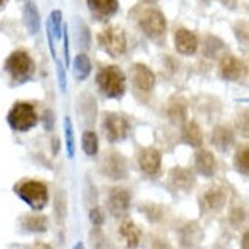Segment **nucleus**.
Listing matches in <instances>:
<instances>
[{
    "label": "nucleus",
    "instance_id": "nucleus-1",
    "mask_svg": "<svg viewBox=\"0 0 249 249\" xmlns=\"http://www.w3.org/2000/svg\"><path fill=\"white\" fill-rule=\"evenodd\" d=\"M97 85L108 99H120L126 91V75L119 66H107L97 74Z\"/></svg>",
    "mask_w": 249,
    "mask_h": 249
},
{
    "label": "nucleus",
    "instance_id": "nucleus-2",
    "mask_svg": "<svg viewBox=\"0 0 249 249\" xmlns=\"http://www.w3.org/2000/svg\"><path fill=\"white\" fill-rule=\"evenodd\" d=\"M5 70H6V72L11 74V77H13L14 82L25 83L34 75L36 65H34L33 59L30 57V54H28L26 51L18 50V51H14L6 59Z\"/></svg>",
    "mask_w": 249,
    "mask_h": 249
},
{
    "label": "nucleus",
    "instance_id": "nucleus-3",
    "mask_svg": "<svg viewBox=\"0 0 249 249\" xmlns=\"http://www.w3.org/2000/svg\"><path fill=\"white\" fill-rule=\"evenodd\" d=\"M16 194L36 211L43 209L48 203V188L37 180H25L18 183L16 186Z\"/></svg>",
    "mask_w": 249,
    "mask_h": 249
},
{
    "label": "nucleus",
    "instance_id": "nucleus-4",
    "mask_svg": "<svg viewBox=\"0 0 249 249\" xmlns=\"http://www.w3.org/2000/svg\"><path fill=\"white\" fill-rule=\"evenodd\" d=\"M102 129L109 143H117L129 137L131 123L129 120L117 112H105L102 120Z\"/></svg>",
    "mask_w": 249,
    "mask_h": 249
},
{
    "label": "nucleus",
    "instance_id": "nucleus-5",
    "mask_svg": "<svg viewBox=\"0 0 249 249\" xmlns=\"http://www.w3.org/2000/svg\"><path fill=\"white\" fill-rule=\"evenodd\" d=\"M37 112L36 108L31 103L26 102H17L14 107L11 108V111L8 112V123L14 131H20L25 132L28 129L34 128L37 124Z\"/></svg>",
    "mask_w": 249,
    "mask_h": 249
},
{
    "label": "nucleus",
    "instance_id": "nucleus-6",
    "mask_svg": "<svg viewBox=\"0 0 249 249\" xmlns=\"http://www.w3.org/2000/svg\"><path fill=\"white\" fill-rule=\"evenodd\" d=\"M97 40L102 50L114 59L126 53V36L119 26H108L99 33Z\"/></svg>",
    "mask_w": 249,
    "mask_h": 249
},
{
    "label": "nucleus",
    "instance_id": "nucleus-7",
    "mask_svg": "<svg viewBox=\"0 0 249 249\" xmlns=\"http://www.w3.org/2000/svg\"><path fill=\"white\" fill-rule=\"evenodd\" d=\"M139 26L146 37L152 40L161 39L166 33V18L157 8H148L139 16Z\"/></svg>",
    "mask_w": 249,
    "mask_h": 249
},
{
    "label": "nucleus",
    "instance_id": "nucleus-8",
    "mask_svg": "<svg viewBox=\"0 0 249 249\" xmlns=\"http://www.w3.org/2000/svg\"><path fill=\"white\" fill-rule=\"evenodd\" d=\"M100 171L112 180H122L128 176L126 159L117 151H107L100 161Z\"/></svg>",
    "mask_w": 249,
    "mask_h": 249
},
{
    "label": "nucleus",
    "instance_id": "nucleus-9",
    "mask_svg": "<svg viewBox=\"0 0 249 249\" xmlns=\"http://www.w3.org/2000/svg\"><path fill=\"white\" fill-rule=\"evenodd\" d=\"M131 82L136 88L142 92H149L152 91L156 85V75L146 65L143 63H134L129 68Z\"/></svg>",
    "mask_w": 249,
    "mask_h": 249
},
{
    "label": "nucleus",
    "instance_id": "nucleus-10",
    "mask_svg": "<svg viewBox=\"0 0 249 249\" xmlns=\"http://www.w3.org/2000/svg\"><path fill=\"white\" fill-rule=\"evenodd\" d=\"M129 202H131V194H129L128 189L120 188V186L111 189L108 203H109V211L112 213L114 217H124L126 215L128 208H129Z\"/></svg>",
    "mask_w": 249,
    "mask_h": 249
},
{
    "label": "nucleus",
    "instance_id": "nucleus-11",
    "mask_svg": "<svg viewBox=\"0 0 249 249\" xmlns=\"http://www.w3.org/2000/svg\"><path fill=\"white\" fill-rule=\"evenodd\" d=\"M246 72V65L237 59L234 55H225L222 62H220V74L222 77L229 80V82H235V80H240Z\"/></svg>",
    "mask_w": 249,
    "mask_h": 249
},
{
    "label": "nucleus",
    "instance_id": "nucleus-12",
    "mask_svg": "<svg viewBox=\"0 0 249 249\" xmlns=\"http://www.w3.org/2000/svg\"><path fill=\"white\" fill-rule=\"evenodd\" d=\"M94 18L105 22L119 11V0H86Z\"/></svg>",
    "mask_w": 249,
    "mask_h": 249
},
{
    "label": "nucleus",
    "instance_id": "nucleus-13",
    "mask_svg": "<svg viewBox=\"0 0 249 249\" xmlns=\"http://www.w3.org/2000/svg\"><path fill=\"white\" fill-rule=\"evenodd\" d=\"M174 45L180 54L193 55L198 48V40L193 31L186 30V28H178L174 34Z\"/></svg>",
    "mask_w": 249,
    "mask_h": 249
},
{
    "label": "nucleus",
    "instance_id": "nucleus-14",
    "mask_svg": "<svg viewBox=\"0 0 249 249\" xmlns=\"http://www.w3.org/2000/svg\"><path fill=\"white\" fill-rule=\"evenodd\" d=\"M139 166L148 176H154L160 171L161 166V156L160 151L156 148H143L139 152Z\"/></svg>",
    "mask_w": 249,
    "mask_h": 249
},
{
    "label": "nucleus",
    "instance_id": "nucleus-15",
    "mask_svg": "<svg viewBox=\"0 0 249 249\" xmlns=\"http://www.w3.org/2000/svg\"><path fill=\"white\" fill-rule=\"evenodd\" d=\"M62 11H53L51 16L48 17L46 22V34H48V42H50V50L54 57V60H57V54L54 50V42L59 40L62 37Z\"/></svg>",
    "mask_w": 249,
    "mask_h": 249
},
{
    "label": "nucleus",
    "instance_id": "nucleus-16",
    "mask_svg": "<svg viewBox=\"0 0 249 249\" xmlns=\"http://www.w3.org/2000/svg\"><path fill=\"white\" fill-rule=\"evenodd\" d=\"M202 203L206 211H220L226 205V193L223 188L213 186L209 188L202 197Z\"/></svg>",
    "mask_w": 249,
    "mask_h": 249
},
{
    "label": "nucleus",
    "instance_id": "nucleus-17",
    "mask_svg": "<svg viewBox=\"0 0 249 249\" xmlns=\"http://www.w3.org/2000/svg\"><path fill=\"white\" fill-rule=\"evenodd\" d=\"M196 168L198 171V174H202L205 177H213L217 169L215 157L213 152L206 149H200L196 154Z\"/></svg>",
    "mask_w": 249,
    "mask_h": 249
},
{
    "label": "nucleus",
    "instance_id": "nucleus-18",
    "mask_svg": "<svg viewBox=\"0 0 249 249\" xmlns=\"http://www.w3.org/2000/svg\"><path fill=\"white\" fill-rule=\"evenodd\" d=\"M169 180L177 189L181 191H189L196 185V178L193 176V172L185 168H174L169 172Z\"/></svg>",
    "mask_w": 249,
    "mask_h": 249
},
{
    "label": "nucleus",
    "instance_id": "nucleus-19",
    "mask_svg": "<svg viewBox=\"0 0 249 249\" xmlns=\"http://www.w3.org/2000/svg\"><path fill=\"white\" fill-rule=\"evenodd\" d=\"M234 143V132L231 128L220 124L213 131V145L220 151H228Z\"/></svg>",
    "mask_w": 249,
    "mask_h": 249
},
{
    "label": "nucleus",
    "instance_id": "nucleus-20",
    "mask_svg": "<svg viewBox=\"0 0 249 249\" xmlns=\"http://www.w3.org/2000/svg\"><path fill=\"white\" fill-rule=\"evenodd\" d=\"M23 20L30 34H37L40 30V16L37 11V6L33 2H28L23 9Z\"/></svg>",
    "mask_w": 249,
    "mask_h": 249
},
{
    "label": "nucleus",
    "instance_id": "nucleus-21",
    "mask_svg": "<svg viewBox=\"0 0 249 249\" xmlns=\"http://www.w3.org/2000/svg\"><path fill=\"white\" fill-rule=\"evenodd\" d=\"M183 140L191 146L198 148L203 143V132L202 128L196 122H188L183 126Z\"/></svg>",
    "mask_w": 249,
    "mask_h": 249
},
{
    "label": "nucleus",
    "instance_id": "nucleus-22",
    "mask_svg": "<svg viewBox=\"0 0 249 249\" xmlns=\"http://www.w3.org/2000/svg\"><path fill=\"white\" fill-rule=\"evenodd\" d=\"M72 74L75 80H85L91 74V62L86 54H79L72 63Z\"/></svg>",
    "mask_w": 249,
    "mask_h": 249
},
{
    "label": "nucleus",
    "instance_id": "nucleus-23",
    "mask_svg": "<svg viewBox=\"0 0 249 249\" xmlns=\"http://www.w3.org/2000/svg\"><path fill=\"white\" fill-rule=\"evenodd\" d=\"M54 213H55V220L59 223H63L66 217H68V198H66V193L63 189H59L55 193Z\"/></svg>",
    "mask_w": 249,
    "mask_h": 249
},
{
    "label": "nucleus",
    "instance_id": "nucleus-24",
    "mask_svg": "<svg viewBox=\"0 0 249 249\" xmlns=\"http://www.w3.org/2000/svg\"><path fill=\"white\" fill-rule=\"evenodd\" d=\"M120 235L126 240L129 248L139 246L140 242V229L134 225L132 222H123L120 226Z\"/></svg>",
    "mask_w": 249,
    "mask_h": 249
},
{
    "label": "nucleus",
    "instance_id": "nucleus-25",
    "mask_svg": "<svg viewBox=\"0 0 249 249\" xmlns=\"http://www.w3.org/2000/svg\"><path fill=\"white\" fill-rule=\"evenodd\" d=\"M168 116L172 123H183L186 119V105L180 99H174L168 108Z\"/></svg>",
    "mask_w": 249,
    "mask_h": 249
},
{
    "label": "nucleus",
    "instance_id": "nucleus-26",
    "mask_svg": "<svg viewBox=\"0 0 249 249\" xmlns=\"http://www.w3.org/2000/svg\"><path fill=\"white\" fill-rule=\"evenodd\" d=\"M82 146L86 156H95L99 151V139H97V134L92 132V131H85L83 132V137H82Z\"/></svg>",
    "mask_w": 249,
    "mask_h": 249
},
{
    "label": "nucleus",
    "instance_id": "nucleus-27",
    "mask_svg": "<svg viewBox=\"0 0 249 249\" xmlns=\"http://www.w3.org/2000/svg\"><path fill=\"white\" fill-rule=\"evenodd\" d=\"M23 226L31 232H45L48 228V220L45 215H26Z\"/></svg>",
    "mask_w": 249,
    "mask_h": 249
},
{
    "label": "nucleus",
    "instance_id": "nucleus-28",
    "mask_svg": "<svg viewBox=\"0 0 249 249\" xmlns=\"http://www.w3.org/2000/svg\"><path fill=\"white\" fill-rule=\"evenodd\" d=\"M234 165L237 168V171L240 174L246 176L248 174V168H249V149L248 145H243L237 149L235 157H234Z\"/></svg>",
    "mask_w": 249,
    "mask_h": 249
},
{
    "label": "nucleus",
    "instance_id": "nucleus-29",
    "mask_svg": "<svg viewBox=\"0 0 249 249\" xmlns=\"http://www.w3.org/2000/svg\"><path fill=\"white\" fill-rule=\"evenodd\" d=\"M63 128H65V139H66V152H68V159H72L74 157V152H75V142H74L72 122H71L70 116L65 117Z\"/></svg>",
    "mask_w": 249,
    "mask_h": 249
},
{
    "label": "nucleus",
    "instance_id": "nucleus-30",
    "mask_svg": "<svg viewBox=\"0 0 249 249\" xmlns=\"http://www.w3.org/2000/svg\"><path fill=\"white\" fill-rule=\"evenodd\" d=\"M79 39H80V46H83L85 50H88L89 43H91V34H89L88 26H86L85 23H82L79 26Z\"/></svg>",
    "mask_w": 249,
    "mask_h": 249
},
{
    "label": "nucleus",
    "instance_id": "nucleus-31",
    "mask_svg": "<svg viewBox=\"0 0 249 249\" xmlns=\"http://www.w3.org/2000/svg\"><path fill=\"white\" fill-rule=\"evenodd\" d=\"M62 37H63V54H65V65L70 66V36H68V26L62 28Z\"/></svg>",
    "mask_w": 249,
    "mask_h": 249
},
{
    "label": "nucleus",
    "instance_id": "nucleus-32",
    "mask_svg": "<svg viewBox=\"0 0 249 249\" xmlns=\"http://www.w3.org/2000/svg\"><path fill=\"white\" fill-rule=\"evenodd\" d=\"M89 220L94 226H102L105 223V215L99 208H94L89 213Z\"/></svg>",
    "mask_w": 249,
    "mask_h": 249
},
{
    "label": "nucleus",
    "instance_id": "nucleus-33",
    "mask_svg": "<svg viewBox=\"0 0 249 249\" xmlns=\"http://www.w3.org/2000/svg\"><path fill=\"white\" fill-rule=\"evenodd\" d=\"M43 128L46 131H51L54 128V112L51 109H46L43 112Z\"/></svg>",
    "mask_w": 249,
    "mask_h": 249
},
{
    "label": "nucleus",
    "instance_id": "nucleus-34",
    "mask_svg": "<svg viewBox=\"0 0 249 249\" xmlns=\"http://www.w3.org/2000/svg\"><path fill=\"white\" fill-rule=\"evenodd\" d=\"M57 63V75H59V85H60V89L62 92L66 91V75H65V71H63V65L59 62V59L55 60Z\"/></svg>",
    "mask_w": 249,
    "mask_h": 249
},
{
    "label": "nucleus",
    "instance_id": "nucleus-35",
    "mask_svg": "<svg viewBox=\"0 0 249 249\" xmlns=\"http://www.w3.org/2000/svg\"><path fill=\"white\" fill-rule=\"evenodd\" d=\"M60 151V140L59 137H53V154H57Z\"/></svg>",
    "mask_w": 249,
    "mask_h": 249
},
{
    "label": "nucleus",
    "instance_id": "nucleus-36",
    "mask_svg": "<svg viewBox=\"0 0 249 249\" xmlns=\"http://www.w3.org/2000/svg\"><path fill=\"white\" fill-rule=\"evenodd\" d=\"M243 248H248V232H245V237H243Z\"/></svg>",
    "mask_w": 249,
    "mask_h": 249
},
{
    "label": "nucleus",
    "instance_id": "nucleus-37",
    "mask_svg": "<svg viewBox=\"0 0 249 249\" xmlns=\"http://www.w3.org/2000/svg\"><path fill=\"white\" fill-rule=\"evenodd\" d=\"M143 2H146V3H156V2H159V0H143Z\"/></svg>",
    "mask_w": 249,
    "mask_h": 249
},
{
    "label": "nucleus",
    "instance_id": "nucleus-38",
    "mask_svg": "<svg viewBox=\"0 0 249 249\" xmlns=\"http://www.w3.org/2000/svg\"><path fill=\"white\" fill-rule=\"evenodd\" d=\"M5 2H6V0H0V8H2V6L5 5Z\"/></svg>",
    "mask_w": 249,
    "mask_h": 249
}]
</instances>
